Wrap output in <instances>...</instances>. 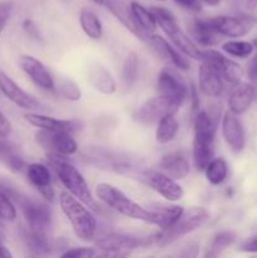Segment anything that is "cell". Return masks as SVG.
<instances>
[{
    "instance_id": "8",
    "label": "cell",
    "mask_w": 257,
    "mask_h": 258,
    "mask_svg": "<svg viewBox=\"0 0 257 258\" xmlns=\"http://www.w3.org/2000/svg\"><path fill=\"white\" fill-rule=\"evenodd\" d=\"M179 108L180 107L178 105L159 95L156 97L146 100L134 112L133 117L136 122L141 125H153V123H158V121L164 116L175 115Z\"/></svg>"
},
{
    "instance_id": "19",
    "label": "cell",
    "mask_w": 257,
    "mask_h": 258,
    "mask_svg": "<svg viewBox=\"0 0 257 258\" xmlns=\"http://www.w3.org/2000/svg\"><path fill=\"white\" fill-rule=\"evenodd\" d=\"M222 135L233 153H241L246 146V133L237 115L228 111L222 117Z\"/></svg>"
},
{
    "instance_id": "9",
    "label": "cell",
    "mask_w": 257,
    "mask_h": 258,
    "mask_svg": "<svg viewBox=\"0 0 257 258\" xmlns=\"http://www.w3.org/2000/svg\"><path fill=\"white\" fill-rule=\"evenodd\" d=\"M15 199L19 203L23 216H24L30 231L48 233L52 227V212L48 208L47 204L33 201L27 197L18 196Z\"/></svg>"
},
{
    "instance_id": "44",
    "label": "cell",
    "mask_w": 257,
    "mask_h": 258,
    "mask_svg": "<svg viewBox=\"0 0 257 258\" xmlns=\"http://www.w3.org/2000/svg\"><path fill=\"white\" fill-rule=\"evenodd\" d=\"M10 131H12V125H10L9 120L0 112V138H7Z\"/></svg>"
},
{
    "instance_id": "27",
    "label": "cell",
    "mask_w": 257,
    "mask_h": 258,
    "mask_svg": "<svg viewBox=\"0 0 257 258\" xmlns=\"http://www.w3.org/2000/svg\"><path fill=\"white\" fill-rule=\"evenodd\" d=\"M190 35L197 45L211 48L218 44L221 35L211 27L208 19H194L190 24Z\"/></svg>"
},
{
    "instance_id": "40",
    "label": "cell",
    "mask_w": 257,
    "mask_h": 258,
    "mask_svg": "<svg viewBox=\"0 0 257 258\" xmlns=\"http://www.w3.org/2000/svg\"><path fill=\"white\" fill-rule=\"evenodd\" d=\"M13 10V2L10 0H5V2L0 3V34L4 30L5 24L9 20L10 14H12Z\"/></svg>"
},
{
    "instance_id": "26",
    "label": "cell",
    "mask_w": 257,
    "mask_h": 258,
    "mask_svg": "<svg viewBox=\"0 0 257 258\" xmlns=\"http://www.w3.org/2000/svg\"><path fill=\"white\" fill-rule=\"evenodd\" d=\"M88 81H90L91 86L102 95H113L117 90L116 81L110 71L98 63L90 66L88 68Z\"/></svg>"
},
{
    "instance_id": "36",
    "label": "cell",
    "mask_w": 257,
    "mask_h": 258,
    "mask_svg": "<svg viewBox=\"0 0 257 258\" xmlns=\"http://www.w3.org/2000/svg\"><path fill=\"white\" fill-rule=\"evenodd\" d=\"M55 91L63 98H66L68 101H72V102L80 101L81 97H82L80 86L75 81L70 80V78H60L58 81V83H55Z\"/></svg>"
},
{
    "instance_id": "46",
    "label": "cell",
    "mask_w": 257,
    "mask_h": 258,
    "mask_svg": "<svg viewBox=\"0 0 257 258\" xmlns=\"http://www.w3.org/2000/svg\"><path fill=\"white\" fill-rule=\"evenodd\" d=\"M10 258L12 257V253H10L9 249L3 244L2 239H0V258Z\"/></svg>"
},
{
    "instance_id": "16",
    "label": "cell",
    "mask_w": 257,
    "mask_h": 258,
    "mask_svg": "<svg viewBox=\"0 0 257 258\" xmlns=\"http://www.w3.org/2000/svg\"><path fill=\"white\" fill-rule=\"evenodd\" d=\"M130 20L133 24V33L141 40H145L149 35L154 34L158 28L155 17L150 9H146L138 2H131L128 5Z\"/></svg>"
},
{
    "instance_id": "23",
    "label": "cell",
    "mask_w": 257,
    "mask_h": 258,
    "mask_svg": "<svg viewBox=\"0 0 257 258\" xmlns=\"http://www.w3.org/2000/svg\"><path fill=\"white\" fill-rule=\"evenodd\" d=\"M199 90L207 97L217 98L223 93L224 81L219 76V73L208 63L202 62L198 71Z\"/></svg>"
},
{
    "instance_id": "20",
    "label": "cell",
    "mask_w": 257,
    "mask_h": 258,
    "mask_svg": "<svg viewBox=\"0 0 257 258\" xmlns=\"http://www.w3.org/2000/svg\"><path fill=\"white\" fill-rule=\"evenodd\" d=\"M24 118L34 127L39 130L47 131H67L75 134L82 128V122L78 120H62L52 116L43 115L37 112H28L24 115Z\"/></svg>"
},
{
    "instance_id": "18",
    "label": "cell",
    "mask_w": 257,
    "mask_h": 258,
    "mask_svg": "<svg viewBox=\"0 0 257 258\" xmlns=\"http://www.w3.org/2000/svg\"><path fill=\"white\" fill-rule=\"evenodd\" d=\"M0 91L18 107L24 110H35L39 107V102L3 71H0Z\"/></svg>"
},
{
    "instance_id": "48",
    "label": "cell",
    "mask_w": 257,
    "mask_h": 258,
    "mask_svg": "<svg viewBox=\"0 0 257 258\" xmlns=\"http://www.w3.org/2000/svg\"><path fill=\"white\" fill-rule=\"evenodd\" d=\"M247 7H248L249 9H256L257 0H248V2H247Z\"/></svg>"
},
{
    "instance_id": "15",
    "label": "cell",
    "mask_w": 257,
    "mask_h": 258,
    "mask_svg": "<svg viewBox=\"0 0 257 258\" xmlns=\"http://www.w3.org/2000/svg\"><path fill=\"white\" fill-rule=\"evenodd\" d=\"M211 27L222 37L241 38L248 34L252 29V23L246 18L232 17V15H218L209 18Z\"/></svg>"
},
{
    "instance_id": "38",
    "label": "cell",
    "mask_w": 257,
    "mask_h": 258,
    "mask_svg": "<svg viewBox=\"0 0 257 258\" xmlns=\"http://www.w3.org/2000/svg\"><path fill=\"white\" fill-rule=\"evenodd\" d=\"M100 254L98 248H93V247H76V248H67L65 253H62V257H73V258H81V257H96Z\"/></svg>"
},
{
    "instance_id": "13",
    "label": "cell",
    "mask_w": 257,
    "mask_h": 258,
    "mask_svg": "<svg viewBox=\"0 0 257 258\" xmlns=\"http://www.w3.org/2000/svg\"><path fill=\"white\" fill-rule=\"evenodd\" d=\"M201 60L211 64L219 73V76H221L224 82L231 83L233 86L242 82L243 71L239 67V64H237L234 60L227 58L226 55L222 54L218 50L211 49V48L202 50Z\"/></svg>"
},
{
    "instance_id": "11",
    "label": "cell",
    "mask_w": 257,
    "mask_h": 258,
    "mask_svg": "<svg viewBox=\"0 0 257 258\" xmlns=\"http://www.w3.org/2000/svg\"><path fill=\"white\" fill-rule=\"evenodd\" d=\"M159 95L168 98L180 107L189 95V88L183 78L171 68H163L156 80Z\"/></svg>"
},
{
    "instance_id": "30",
    "label": "cell",
    "mask_w": 257,
    "mask_h": 258,
    "mask_svg": "<svg viewBox=\"0 0 257 258\" xmlns=\"http://www.w3.org/2000/svg\"><path fill=\"white\" fill-rule=\"evenodd\" d=\"M80 24L83 33L90 39L97 40L102 37L103 27L100 18L90 9H82L80 13Z\"/></svg>"
},
{
    "instance_id": "12",
    "label": "cell",
    "mask_w": 257,
    "mask_h": 258,
    "mask_svg": "<svg viewBox=\"0 0 257 258\" xmlns=\"http://www.w3.org/2000/svg\"><path fill=\"white\" fill-rule=\"evenodd\" d=\"M35 140L47 153L58 154L63 156L75 155L78 151L77 141L72 134L67 131H47L39 130L35 135Z\"/></svg>"
},
{
    "instance_id": "2",
    "label": "cell",
    "mask_w": 257,
    "mask_h": 258,
    "mask_svg": "<svg viewBox=\"0 0 257 258\" xmlns=\"http://www.w3.org/2000/svg\"><path fill=\"white\" fill-rule=\"evenodd\" d=\"M193 163L197 170H204L214 155L217 120L207 111H198L194 117Z\"/></svg>"
},
{
    "instance_id": "47",
    "label": "cell",
    "mask_w": 257,
    "mask_h": 258,
    "mask_svg": "<svg viewBox=\"0 0 257 258\" xmlns=\"http://www.w3.org/2000/svg\"><path fill=\"white\" fill-rule=\"evenodd\" d=\"M201 2L204 3V4L209 5V7H217L222 0H201Z\"/></svg>"
},
{
    "instance_id": "31",
    "label": "cell",
    "mask_w": 257,
    "mask_h": 258,
    "mask_svg": "<svg viewBox=\"0 0 257 258\" xmlns=\"http://www.w3.org/2000/svg\"><path fill=\"white\" fill-rule=\"evenodd\" d=\"M203 171L209 184L221 185L228 176V164L223 158L212 159Z\"/></svg>"
},
{
    "instance_id": "24",
    "label": "cell",
    "mask_w": 257,
    "mask_h": 258,
    "mask_svg": "<svg viewBox=\"0 0 257 258\" xmlns=\"http://www.w3.org/2000/svg\"><path fill=\"white\" fill-rule=\"evenodd\" d=\"M256 101V93L252 83L239 82L232 90L228 97V107L234 115H242L249 110L252 103Z\"/></svg>"
},
{
    "instance_id": "21",
    "label": "cell",
    "mask_w": 257,
    "mask_h": 258,
    "mask_svg": "<svg viewBox=\"0 0 257 258\" xmlns=\"http://www.w3.org/2000/svg\"><path fill=\"white\" fill-rule=\"evenodd\" d=\"M27 176L30 184L39 191L45 201H54L55 193L52 186V175L49 168L45 164L33 163L27 165Z\"/></svg>"
},
{
    "instance_id": "45",
    "label": "cell",
    "mask_w": 257,
    "mask_h": 258,
    "mask_svg": "<svg viewBox=\"0 0 257 258\" xmlns=\"http://www.w3.org/2000/svg\"><path fill=\"white\" fill-rule=\"evenodd\" d=\"M24 27H25V29H27L28 32L30 33V34L34 35V37H38V30H37V28H35V25H33V23L30 22V20H25Z\"/></svg>"
},
{
    "instance_id": "3",
    "label": "cell",
    "mask_w": 257,
    "mask_h": 258,
    "mask_svg": "<svg viewBox=\"0 0 257 258\" xmlns=\"http://www.w3.org/2000/svg\"><path fill=\"white\" fill-rule=\"evenodd\" d=\"M59 206L66 218L70 221L76 237L83 242L92 241L97 231V221L87 206L66 191L59 194Z\"/></svg>"
},
{
    "instance_id": "33",
    "label": "cell",
    "mask_w": 257,
    "mask_h": 258,
    "mask_svg": "<svg viewBox=\"0 0 257 258\" xmlns=\"http://www.w3.org/2000/svg\"><path fill=\"white\" fill-rule=\"evenodd\" d=\"M253 43L247 42V40L237 39V38L228 40V42L222 44V50H223L224 53H227L229 57L241 58V59L248 58L249 55L253 53Z\"/></svg>"
},
{
    "instance_id": "5",
    "label": "cell",
    "mask_w": 257,
    "mask_h": 258,
    "mask_svg": "<svg viewBox=\"0 0 257 258\" xmlns=\"http://www.w3.org/2000/svg\"><path fill=\"white\" fill-rule=\"evenodd\" d=\"M209 221H211V213L206 208L191 207L183 212L180 218L170 228L160 231V233L150 237L151 243H155L158 246H168L175 242L176 239L203 228L208 224Z\"/></svg>"
},
{
    "instance_id": "14",
    "label": "cell",
    "mask_w": 257,
    "mask_h": 258,
    "mask_svg": "<svg viewBox=\"0 0 257 258\" xmlns=\"http://www.w3.org/2000/svg\"><path fill=\"white\" fill-rule=\"evenodd\" d=\"M19 66L23 72L40 90L49 91V92L55 91V82L52 75L39 59L33 55H22L19 58Z\"/></svg>"
},
{
    "instance_id": "10",
    "label": "cell",
    "mask_w": 257,
    "mask_h": 258,
    "mask_svg": "<svg viewBox=\"0 0 257 258\" xmlns=\"http://www.w3.org/2000/svg\"><path fill=\"white\" fill-rule=\"evenodd\" d=\"M141 180L170 203H175L184 197V190L180 184L160 170L145 169L141 175Z\"/></svg>"
},
{
    "instance_id": "6",
    "label": "cell",
    "mask_w": 257,
    "mask_h": 258,
    "mask_svg": "<svg viewBox=\"0 0 257 258\" xmlns=\"http://www.w3.org/2000/svg\"><path fill=\"white\" fill-rule=\"evenodd\" d=\"M150 10L155 17L158 27L165 33L166 37L181 53H184L188 58L198 60L202 59V49L193 42V39L189 35L184 33V30L179 25L178 20L170 10L161 7H153L150 8Z\"/></svg>"
},
{
    "instance_id": "25",
    "label": "cell",
    "mask_w": 257,
    "mask_h": 258,
    "mask_svg": "<svg viewBox=\"0 0 257 258\" xmlns=\"http://www.w3.org/2000/svg\"><path fill=\"white\" fill-rule=\"evenodd\" d=\"M148 209L153 216V223L160 228V231L170 228L183 214L184 208L176 204H163V203H150L148 204Z\"/></svg>"
},
{
    "instance_id": "4",
    "label": "cell",
    "mask_w": 257,
    "mask_h": 258,
    "mask_svg": "<svg viewBox=\"0 0 257 258\" xmlns=\"http://www.w3.org/2000/svg\"><path fill=\"white\" fill-rule=\"evenodd\" d=\"M96 197L98 201L102 202L106 207L115 211L116 213L126 217V218L134 219V221L145 222V223H153V216L150 211L144 208L139 203L128 198L123 191L116 188L115 185L108 183H100L96 186Z\"/></svg>"
},
{
    "instance_id": "7",
    "label": "cell",
    "mask_w": 257,
    "mask_h": 258,
    "mask_svg": "<svg viewBox=\"0 0 257 258\" xmlns=\"http://www.w3.org/2000/svg\"><path fill=\"white\" fill-rule=\"evenodd\" d=\"M150 243L151 239L146 241V239L121 233H110L96 239L95 242L98 251L108 256H127L135 249L148 246Z\"/></svg>"
},
{
    "instance_id": "39",
    "label": "cell",
    "mask_w": 257,
    "mask_h": 258,
    "mask_svg": "<svg viewBox=\"0 0 257 258\" xmlns=\"http://www.w3.org/2000/svg\"><path fill=\"white\" fill-rule=\"evenodd\" d=\"M252 43H253L254 48H257V39H254ZM246 71H247V75H248V78L251 80L252 86H253L254 88V93H256V101H257V53L248 60Z\"/></svg>"
},
{
    "instance_id": "1",
    "label": "cell",
    "mask_w": 257,
    "mask_h": 258,
    "mask_svg": "<svg viewBox=\"0 0 257 258\" xmlns=\"http://www.w3.org/2000/svg\"><path fill=\"white\" fill-rule=\"evenodd\" d=\"M47 161L48 166L54 170L55 175L58 176L62 185L70 191V194L80 199L88 208H92L95 211L100 209L91 193L86 179L83 178L80 170H77V168L67 160V156L47 153Z\"/></svg>"
},
{
    "instance_id": "50",
    "label": "cell",
    "mask_w": 257,
    "mask_h": 258,
    "mask_svg": "<svg viewBox=\"0 0 257 258\" xmlns=\"http://www.w3.org/2000/svg\"><path fill=\"white\" fill-rule=\"evenodd\" d=\"M156 2H165V0H156Z\"/></svg>"
},
{
    "instance_id": "35",
    "label": "cell",
    "mask_w": 257,
    "mask_h": 258,
    "mask_svg": "<svg viewBox=\"0 0 257 258\" xmlns=\"http://www.w3.org/2000/svg\"><path fill=\"white\" fill-rule=\"evenodd\" d=\"M236 233L232 231L218 232V233H216L212 237V241L209 243L208 252L206 253V256H218L223 249L232 246L234 243V241H236Z\"/></svg>"
},
{
    "instance_id": "28",
    "label": "cell",
    "mask_w": 257,
    "mask_h": 258,
    "mask_svg": "<svg viewBox=\"0 0 257 258\" xmlns=\"http://www.w3.org/2000/svg\"><path fill=\"white\" fill-rule=\"evenodd\" d=\"M24 242L28 249L37 256L48 254L53 248V242L50 241L48 233L44 232H35L29 229V232L24 234Z\"/></svg>"
},
{
    "instance_id": "32",
    "label": "cell",
    "mask_w": 257,
    "mask_h": 258,
    "mask_svg": "<svg viewBox=\"0 0 257 258\" xmlns=\"http://www.w3.org/2000/svg\"><path fill=\"white\" fill-rule=\"evenodd\" d=\"M139 77V57L136 53L131 52L126 55L121 68V81L126 88H131L136 83Z\"/></svg>"
},
{
    "instance_id": "43",
    "label": "cell",
    "mask_w": 257,
    "mask_h": 258,
    "mask_svg": "<svg viewBox=\"0 0 257 258\" xmlns=\"http://www.w3.org/2000/svg\"><path fill=\"white\" fill-rule=\"evenodd\" d=\"M189 97H190L191 102V110L193 112H198L199 111V105H201V101H199V93L197 90L196 86L193 83H190V87H189Z\"/></svg>"
},
{
    "instance_id": "42",
    "label": "cell",
    "mask_w": 257,
    "mask_h": 258,
    "mask_svg": "<svg viewBox=\"0 0 257 258\" xmlns=\"http://www.w3.org/2000/svg\"><path fill=\"white\" fill-rule=\"evenodd\" d=\"M175 2L179 7L183 9L188 10V12L198 13L202 10V2L201 0H173Z\"/></svg>"
},
{
    "instance_id": "34",
    "label": "cell",
    "mask_w": 257,
    "mask_h": 258,
    "mask_svg": "<svg viewBox=\"0 0 257 258\" xmlns=\"http://www.w3.org/2000/svg\"><path fill=\"white\" fill-rule=\"evenodd\" d=\"M0 158L13 171H22L27 168L24 159L15 151V149L7 141L0 140Z\"/></svg>"
},
{
    "instance_id": "41",
    "label": "cell",
    "mask_w": 257,
    "mask_h": 258,
    "mask_svg": "<svg viewBox=\"0 0 257 258\" xmlns=\"http://www.w3.org/2000/svg\"><path fill=\"white\" fill-rule=\"evenodd\" d=\"M238 251L246 252V253H257V234L244 239L238 246Z\"/></svg>"
},
{
    "instance_id": "17",
    "label": "cell",
    "mask_w": 257,
    "mask_h": 258,
    "mask_svg": "<svg viewBox=\"0 0 257 258\" xmlns=\"http://www.w3.org/2000/svg\"><path fill=\"white\" fill-rule=\"evenodd\" d=\"M146 42L155 50L156 54L160 55L163 59H165L166 62H169L171 66L178 68V70L188 71L190 68V63H189L188 57L184 53H181L175 45L170 44L165 38L160 37V35L154 33V34L149 35Z\"/></svg>"
},
{
    "instance_id": "49",
    "label": "cell",
    "mask_w": 257,
    "mask_h": 258,
    "mask_svg": "<svg viewBox=\"0 0 257 258\" xmlns=\"http://www.w3.org/2000/svg\"><path fill=\"white\" fill-rule=\"evenodd\" d=\"M90 2H92L93 4H96V5H105L106 4V0H90Z\"/></svg>"
},
{
    "instance_id": "29",
    "label": "cell",
    "mask_w": 257,
    "mask_h": 258,
    "mask_svg": "<svg viewBox=\"0 0 257 258\" xmlns=\"http://www.w3.org/2000/svg\"><path fill=\"white\" fill-rule=\"evenodd\" d=\"M179 133V122L175 118V115L164 116L158 121V126L155 130V140L158 144H169L175 139Z\"/></svg>"
},
{
    "instance_id": "22",
    "label": "cell",
    "mask_w": 257,
    "mask_h": 258,
    "mask_svg": "<svg viewBox=\"0 0 257 258\" xmlns=\"http://www.w3.org/2000/svg\"><path fill=\"white\" fill-rule=\"evenodd\" d=\"M159 170L175 180H183L190 173V164L183 153L170 151L161 156L159 161Z\"/></svg>"
},
{
    "instance_id": "37",
    "label": "cell",
    "mask_w": 257,
    "mask_h": 258,
    "mask_svg": "<svg viewBox=\"0 0 257 258\" xmlns=\"http://www.w3.org/2000/svg\"><path fill=\"white\" fill-rule=\"evenodd\" d=\"M17 208L13 204L9 194L0 186V219L5 222H14L17 219Z\"/></svg>"
}]
</instances>
